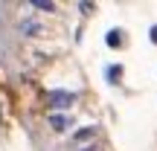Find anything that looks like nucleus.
Here are the masks:
<instances>
[{
    "label": "nucleus",
    "mask_w": 157,
    "mask_h": 151,
    "mask_svg": "<svg viewBox=\"0 0 157 151\" xmlns=\"http://www.w3.org/2000/svg\"><path fill=\"white\" fill-rule=\"evenodd\" d=\"M105 44L111 47V50H119V47H122V32H119V29H111V32L105 35Z\"/></svg>",
    "instance_id": "5"
},
{
    "label": "nucleus",
    "mask_w": 157,
    "mask_h": 151,
    "mask_svg": "<svg viewBox=\"0 0 157 151\" xmlns=\"http://www.w3.org/2000/svg\"><path fill=\"white\" fill-rule=\"evenodd\" d=\"M78 151H99V148H96V145H82Z\"/></svg>",
    "instance_id": "9"
},
{
    "label": "nucleus",
    "mask_w": 157,
    "mask_h": 151,
    "mask_svg": "<svg viewBox=\"0 0 157 151\" xmlns=\"http://www.w3.org/2000/svg\"><path fill=\"white\" fill-rule=\"evenodd\" d=\"M29 6H35L38 12H56V0H29Z\"/></svg>",
    "instance_id": "7"
},
{
    "label": "nucleus",
    "mask_w": 157,
    "mask_h": 151,
    "mask_svg": "<svg viewBox=\"0 0 157 151\" xmlns=\"http://www.w3.org/2000/svg\"><path fill=\"white\" fill-rule=\"evenodd\" d=\"M105 78L111 84H119V78H122V67H119V64H111V67L105 70Z\"/></svg>",
    "instance_id": "6"
},
{
    "label": "nucleus",
    "mask_w": 157,
    "mask_h": 151,
    "mask_svg": "<svg viewBox=\"0 0 157 151\" xmlns=\"http://www.w3.org/2000/svg\"><path fill=\"white\" fill-rule=\"evenodd\" d=\"M17 32H21L23 38H38V35L44 32V23L35 21V17H21V21H17Z\"/></svg>",
    "instance_id": "2"
},
{
    "label": "nucleus",
    "mask_w": 157,
    "mask_h": 151,
    "mask_svg": "<svg viewBox=\"0 0 157 151\" xmlns=\"http://www.w3.org/2000/svg\"><path fill=\"white\" fill-rule=\"evenodd\" d=\"M148 38H151L154 44H157V26H151V29H148Z\"/></svg>",
    "instance_id": "8"
},
{
    "label": "nucleus",
    "mask_w": 157,
    "mask_h": 151,
    "mask_svg": "<svg viewBox=\"0 0 157 151\" xmlns=\"http://www.w3.org/2000/svg\"><path fill=\"white\" fill-rule=\"evenodd\" d=\"M93 137H96V125H87V128H82V131H76V134H73V142L82 145V142L93 140Z\"/></svg>",
    "instance_id": "4"
},
{
    "label": "nucleus",
    "mask_w": 157,
    "mask_h": 151,
    "mask_svg": "<svg viewBox=\"0 0 157 151\" xmlns=\"http://www.w3.org/2000/svg\"><path fill=\"white\" fill-rule=\"evenodd\" d=\"M70 125H73V119H70L67 113H58V111H52V113H50V128H52V131L64 134V131H67Z\"/></svg>",
    "instance_id": "3"
},
{
    "label": "nucleus",
    "mask_w": 157,
    "mask_h": 151,
    "mask_svg": "<svg viewBox=\"0 0 157 151\" xmlns=\"http://www.w3.org/2000/svg\"><path fill=\"white\" fill-rule=\"evenodd\" d=\"M47 102H50L52 111H67V108L76 105V93H73V90H50Z\"/></svg>",
    "instance_id": "1"
}]
</instances>
